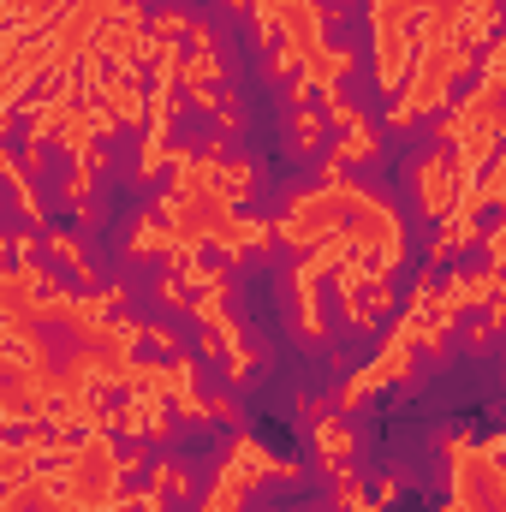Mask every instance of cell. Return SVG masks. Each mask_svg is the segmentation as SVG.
<instances>
[{
  "label": "cell",
  "instance_id": "cell-1",
  "mask_svg": "<svg viewBox=\"0 0 506 512\" xmlns=\"http://www.w3.org/2000/svg\"><path fill=\"white\" fill-rule=\"evenodd\" d=\"M280 245H292L298 256H310L322 274L334 268H364V274H387L399 268L405 256V233H399V215L381 203L376 191L364 185H346V179H328L322 191H298L274 227Z\"/></svg>",
  "mask_w": 506,
  "mask_h": 512
},
{
  "label": "cell",
  "instance_id": "cell-2",
  "mask_svg": "<svg viewBox=\"0 0 506 512\" xmlns=\"http://www.w3.org/2000/svg\"><path fill=\"white\" fill-rule=\"evenodd\" d=\"M441 340H447V316L435 310V280L423 274V280L411 286V310L399 316V328L387 334V346L340 387V411H358L370 393L405 382V376H411V358H417V352H441Z\"/></svg>",
  "mask_w": 506,
  "mask_h": 512
},
{
  "label": "cell",
  "instance_id": "cell-3",
  "mask_svg": "<svg viewBox=\"0 0 506 512\" xmlns=\"http://www.w3.org/2000/svg\"><path fill=\"white\" fill-rule=\"evenodd\" d=\"M447 465H453V507L447 512H506V471H501V441H471L453 435L447 441Z\"/></svg>",
  "mask_w": 506,
  "mask_h": 512
},
{
  "label": "cell",
  "instance_id": "cell-4",
  "mask_svg": "<svg viewBox=\"0 0 506 512\" xmlns=\"http://www.w3.org/2000/svg\"><path fill=\"white\" fill-rule=\"evenodd\" d=\"M268 477H280V483H298L304 471H298V459H274L262 441L239 435V441L227 447L221 471H215V489L203 495V512H239V507H245V495H251L256 483H268Z\"/></svg>",
  "mask_w": 506,
  "mask_h": 512
},
{
  "label": "cell",
  "instance_id": "cell-5",
  "mask_svg": "<svg viewBox=\"0 0 506 512\" xmlns=\"http://www.w3.org/2000/svg\"><path fill=\"white\" fill-rule=\"evenodd\" d=\"M179 90L203 108V114H227V131L239 126V108H233V90H227V72H221V54H215V30L209 24H185L179 36Z\"/></svg>",
  "mask_w": 506,
  "mask_h": 512
},
{
  "label": "cell",
  "instance_id": "cell-6",
  "mask_svg": "<svg viewBox=\"0 0 506 512\" xmlns=\"http://www.w3.org/2000/svg\"><path fill=\"white\" fill-rule=\"evenodd\" d=\"M370 42H376V90L399 96L411 54H417V0H376L370 6Z\"/></svg>",
  "mask_w": 506,
  "mask_h": 512
},
{
  "label": "cell",
  "instance_id": "cell-7",
  "mask_svg": "<svg viewBox=\"0 0 506 512\" xmlns=\"http://www.w3.org/2000/svg\"><path fill=\"white\" fill-rule=\"evenodd\" d=\"M471 179H477V173H465V167L453 161V149L423 155V161H417V173H411L417 203H423V215H435V221H447V215L459 209V197H465V185H471Z\"/></svg>",
  "mask_w": 506,
  "mask_h": 512
},
{
  "label": "cell",
  "instance_id": "cell-8",
  "mask_svg": "<svg viewBox=\"0 0 506 512\" xmlns=\"http://www.w3.org/2000/svg\"><path fill=\"white\" fill-rule=\"evenodd\" d=\"M304 417L316 423V453H322V471L346 477V471H352V453H358V429H352L346 417H328V411H316V405H304Z\"/></svg>",
  "mask_w": 506,
  "mask_h": 512
},
{
  "label": "cell",
  "instance_id": "cell-9",
  "mask_svg": "<svg viewBox=\"0 0 506 512\" xmlns=\"http://www.w3.org/2000/svg\"><path fill=\"white\" fill-rule=\"evenodd\" d=\"M381 155V131L364 120V126H352V131H340V143L328 149V161H322V173L328 179H346V167H358V161H376Z\"/></svg>",
  "mask_w": 506,
  "mask_h": 512
},
{
  "label": "cell",
  "instance_id": "cell-10",
  "mask_svg": "<svg viewBox=\"0 0 506 512\" xmlns=\"http://www.w3.org/2000/svg\"><path fill=\"white\" fill-rule=\"evenodd\" d=\"M477 239H483V215H477V209H453V215L441 221L435 245H429V268H435V262H447L453 251L465 256L471 245H477Z\"/></svg>",
  "mask_w": 506,
  "mask_h": 512
},
{
  "label": "cell",
  "instance_id": "cell-11",
  "mask_svg": "<svg viewBox=\"0 0 506 512\" xmlns=\"http://www.w3.org/2000/svg\"><path fill=\"white\" fill-rule=\"evenodd\" d=\"M0 179H6V191H12V209L24 215V221H42V197H36V185L24 179V167L0 149Z\"/></svg>",
  "mask_w": 506,
  "mask_h": 512
},
{
  "label": "cell",
  "instance_id": "cell-12",
  "mask_svg": "<svg viewBox=\"0 0 506 512\" xmlns=\"http://www.w3.org/2000/svg\"><path fill=\"white\" fill-rule=\"evenodd\" d=\"M42 245L60 256V268H72V274H78V286H96V262H90V251H84L72 233H48Z\"/></svg>",
  "mask_w": 506,
  "mask_h": 512
},
{
  "label": "cell",
  "instance_id": "cell-13",
  "mask_svg": "<svg viewBox=\"0 0 506 512\" xmlns=\"http://www.w3.org/2000/svg\"><path fill=\"white\" fill-rule=\"evenodd\" d=\"M149 495L173 507L179 495H191V471H185V465H167V459H161V465L149 471Z\"/></svg>",
  "mask_w": 506,
  "mask_h": 512
},
{
  "label": "cell",
  "instance_id": "cell-14",
  "mask_svg": "<svg viewBox=\"0 0 506 512\" xmlns=\"http://www.w3.org/2000/svg\"><path fill=\"white\" fill-rule=\"evenodd\" d=\"M316 143H322V114H316L310 102H292V149L310 155Z\"/></svg>",
  "mask_w": 506,
  "mask_h": 512
},
{
  "label": "cell",
  "instance_id": "cell-15",
  "mask_svg": "<svg viewBox=\"0 0 506 512\" xmlns=\"http://www.w3.org/2000/svg\"><path fill=\"white\" fill-rule=\"evenodd\" d=\"M96 173H102V167H90V161H78V173L66 179V203H78V209H90V191H96Z\"/></svg>",
  "mask_w": 506,
  "mask_h": 512
}]
</instances>
